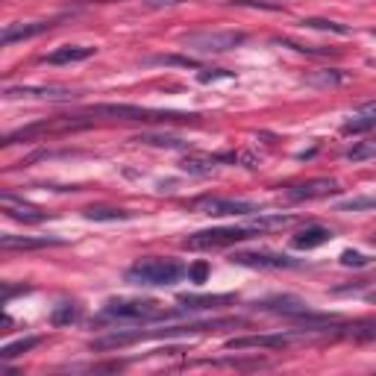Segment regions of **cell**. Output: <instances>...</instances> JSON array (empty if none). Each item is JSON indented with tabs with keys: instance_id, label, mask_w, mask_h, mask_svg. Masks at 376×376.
Masks as SVG:
<instances>
[{
	"instance_id": "1",
	"label": "cell",
	"mask_w": 376,
	"mask_h": 376,
	"mask_svg": "<svg viewBox=\"0 0 376 376\" xmlns=\"http://www.w3.org/2000/svg\"><path fill=\"white\" fill-rule=\"evenodd\" d=\"M94 118H118V121H133V123H171V121H197L191 112H173V109H147V106H133V103H97L85 109Z\"/></svg>"
},
{
	"instance_id": "2",
	"label": "cell",
	"mask_w": 376,
	"mask_h": 376,
	"mask_svg": "<svg viewBox=\"0 0 376 376\" xmlns=\"http://www.w3.org/2000/svg\"><path fill=\"white\" fill-rule=\"evenodd\" d=\"M180 315L182 311H168L165 306L153 303V300H109L103 306V318L118 323H156Z\"/></svg>"
},
{
	"instance_id": "3",
	"label": "cell",
	"mask_w": 376,
	"mask_h": 376,
	"mask_svg": "<svg viewBox=\"0 0 376 376\" xmlns=\"http://www.w3.org/2000/svg\"><path fill=\"white\" fill-rule=\"evenodd\" d=\"M188 273L185 265H180L177 259H142L127 271V282L133 285H173Z\"/></svg>"
},
{
	"instance_id": "4",
	"label": "cell",
	"mask_w": 376,
	"mask_h": 376,
	"mask_svg": "<svg viewBox=\"0 0 376 376\" xmlns=\"http://www.w3.org/2000/svg\"><path fill=\"white\" fill-rule=\"evenodd\" d=\"M185 209L197 212V215H212V218H247L259 215L262 206L250 203V200H235V197H218V194H203L188 200Z\"/></svg>"
},
{
	"instance_id": "5",
	"label": "cell",
	"mask_w": 376,
	"mask_h": 376,
	"mask_svg": "<svg viewBox=\"0 0 376 376\" xmlns=\"http://www.w3.org/2000/svg\"><path fill=\"white\" fill-rule=\"evenodd\" d=\"M244 42H247V35L238 33V30H203V33H191V35H185V39H182L185 50L200 53V56L230 53V50L241 47Z\"/></svg>"
},
{
	"instance_id": "6",
	"label": "cell",
	"mask_w": 376,
	"mask_h": 376,
	"mask_svg": "<svg viewBox=\"0 0 376 376\" xmlns=\"http://www.w3.org/2000/svg\"><path fill=\"white\" fill-rule=\"evenodd\" d=\"M259 232L250 227H218V230H203V232H194L185 238V247L188 250H218V247H232V244H241L256 238Z\"/></svg>"
},
{
	"instance_id": "7",
	"label": "cell",
	"mask_w": 376,
	"mask_h": 376,
	"mask_svg": "<svg viewBox=\"0 0 376 376\" xmlns=\"http://www.w3.org/2000/svg\"><path fill=\"white\" fill-rule=\"evenodd\" d=\"M3 97L6 100H47V103H65V100H77L80 92L62 89V85H6Z\"/></svg>"
},
{
	"instance_id": "8",
	"label": "cell",
	"mask_w": 376,
	"mask_h": 376,
	"mask_svg": "<svg viewBox=\"0 0 376 376\" xmlns=\"http://www.w3.org/2000/svg\"><path fill=\"white\" fill-rule=\"evenodd\" d=\"M235 265L244 268H259V271H294L303 268V262H297L285 253H271V250H259V253H232Z\"/></svg>"
},
{
	"instance_id": "9",
	"label": "cell",
	"mask_w": 376,
	"mask_h": 376,
	"mask_svg": "<svg viewBox=\"0 0 376 376\" xmlns=\"http://www.w3.org/2000/svg\"><path fill=\"white\" fill-rule=\"evenodd\" d=\"M338 191V182L330 177H318V180H306V182H294L285 188V197L294 200V203H303V200H321Z\"/></svg>"
},
{
	"instance_id": "10",
	"label": "cell",
	"mask_w": 376,
	"mask_h": 376,
	"mask_svg": "<svg viewBox=\"0 0 376 376\" xmlns=\"http://www.w3.org/2000/svg\"><path fill=\"white\" fill-rule=\"evenodd\" d=\"M300 335L291 332H277V335H244V338H230L227 350H250V347H265V350H280L294 344Z\"/></svg>"
},
{
	"instance_id": "11",
	"label": "cell",
	"mask_w": 376,
	"mask_h": 376,
	"mask_svg": "<svg viewBox=\"0 0 376 376\" xmlns=\"http://www.w3.org/2000/svg\"><path fill=\"white\" fill-rule=\"evenodd\" d=\"M0 209H3L12 221H21V223H42L47 218V212H42L39 206H33V203H24V200L12 197L9 191L0 194Z\"/></svg>"
},
{
	"instance_id": "12",
	"label": "cell",
	"mask_w": 376,
	"mask_h": 376,
	"mask_svg": "<svg viewBox=\"0 0 376 376\" xmlns=\"http://www.w3.org/2000/svg\"><path fill=\"white\" fill-rule=\"evenodd\" d=\"M56 21H35V24H6L3 33H0V44L9 47L15 42H24V39H33V35H42L47 30H53Z\"/></svg>"
},
{
	"instance_id": "13",
	"label": "cell",
	"mask_w": 376,
	"mask_h": 376,
	"mask_svg": "<svg viewBox=\"0 0 376 376\" xmlns=\"http://www.w3.org/2000/svg\"><path fill=\"white\" fill-rule=\"evenodd\" d=\"M97 53V47H85V44H65L56 47L53 53H47L44 62L47 65H74V62H85Z\"/></svg>"
},
{
	"instance_id": "14",
	"label": "cell",
	"mask_w": 376,
	"mask_h": 376,
	"mask_svg": "<svg viewBox=\"0 0 376 376\" xmlns=\"http://www.w3.org/2000/svg\"><path fill=\"white\" fill-rule=\"evenodd\" d=\"M368 130H376V103L359 106L353 115L341 123V133L344 135H359V133H368Z\"/></svg>"
},
{
	"instance_id": "15",
	"label": "cell",
	"mask_w": 376,
	"mask_h": 376,
	"mask_svg": "<svg viewBox=\"0 0 376 376\" xmlns=\"http://www.w3.org/2000/svg\"><path fill=\"white\" fill-rule=\"evenodd\" d=\"M332 241V230L330 227H321V223H309L306 230H300L294 238H291V247L294 250H315L321 244Z\"/></svg>"
},
{
	"instance_id": "16",
	"label": "cell",
	"mask_w": 376,
	"mask_h": 376,
	"mask_svg": "<svg viewBox=\"0 0 376 376\" xmlns=\"http://www.w3.org/2000/svg\"><path fill=\"white\" fill-rule=\"evenodd\" d=\"M62 238H24V235H0L3 250H42V247H62Z\"/></svg>"
},
{
	"instance_id": "17",
	"label": "cell",
	"mask_w": 376,
	"mask_h": 376,
	"mask_svg": "<svg viewBox=\"0 0 376 376\" xmlns=\"http://www.w3.org/2000/svg\"><path fill=\"white\" fill-rule=\"evenodd\" d=\"M74 130V127H83V123H62V127H53V123H30V127H21L15 133H9L3 144H15V142H33L35 135H44V133H53V130Z\"/></svg>"
},
{
	"instance_id": "18",
	"label": "cell",
	"mask_w": 376,
	"mask_h": 376,
	"mask_svg": "<svg viewBox=\"0 0 376 376\" xmlns=\"http://www.w3.org/2000/svg\"><path fill=\"white\" fill-rule=\"evenodd\" d=\"M238 156H221V159H209V156H191V159H185L182 162V171L185 173H194V177H209L212 171L218 168V162H235Z\"/></svg>"
},
{
	"instance_id": "19",
	"label": "cell",
	"mask_w": 376,
	"mask_h": 376,
	"mask_svg": "<svg viewBox=\"0 0 376 376\" xmlns=\"http://www.w3.org/2000/svg\"><path fill=\"white\" fill-rule=\"evenodd\" d=\"M83 215H85V221H130L133 212L115 209V206H89Z\"/></svg>"
},
{
	"instance_id": "20",
	"label": "cell",
	"mask_w": 376,
	"mask_h": 376,
	"mask_svg": "<svg viewBox=\"0 0 376 376\" xmlns=\"http://www.w3.org/2000/svg\"><path fill=\"white\" fill-rule=\"evenodd\" d=\"M232 294H212V297H197V294H182L180 303L185 309H212V306H221V303H232Z\"/></svg>"
},
{
	"instance_id": "21",
	"label": "cell",
	"mask_w": 376,
	"mask_h": 376,
	"mask_svg": "<svg viewBox=\"0 0 376 376\" xmlns=\"http://www.w3.org/2000/svg\"><path fill=\"white\" fill-rule=\"evenodd\" d=\"M288 223H294L291 215H253V221H250V227H253L256 232H271V230H282L288 227Z\"/></svg>"
},
{
	"instance_id": "22",
	"label": "cell",
	"mask_w": 376,
	"mask_h": 376,
	"mask_svg": "<svg viewBox=\"0 0 376 376\" xmlns=\"http://www.w3.org/2000/svg\"><path fill=\"white\" fill-rule=\"evenodd\" d=\"M135 142H142V144H150V147H171V150H188L191 144L188 142H182V139H177V135H153V133H142Z\"/></svg>"
},
{
	"instance_id": "23",
	"label": "cell",
	"mask_w": 376,
	"mask_h": 376,
	"mask_svg": "<svg viewBox=\"0 0 376 376\" xmlns=\"http://www.w3.org/2000/svg\"><path fill=\"white\" fill-rule=\"evenodd\" d=\"M344 159L347 162H370V159H376V139H365V142H356L353 147L344 153Z\"/></svg>"
},
{
	"instance_id": "24",
	"label": "cell",
	"mask_w": 376,
	"mask_h": 376,
	"mask_svg": "<svg viewBox=\"0 0 376 376\" xmlns=\"http://www.w3.org/2000/svg\"><path fill=\"white\" fill-rule=\"evenodd\" d=\"M39 341H42V338H35V335L21 338V341H12V344H6L3 350H0V359H3V361L18 359V356H24V353H30L33 347H39Z\"/></svg>"
},
{
	"instance_id": "25",
	"label": "cell",
	"mask_w": 376,
	"mask_h": 376,
	"mask_svg": "<svg viewBox=\"0 0 376 376\" xmlns=\"http://www.w3.org/2000/svg\"><path fill=\"white\" fill-rule=\"evenodd\" d=\"M77 321H80V309L74 303H62V306H56L53 315H50L53 327H68V323H77Z\"/></svg>"
},
{
	"instance_id": "26",
	"label": "cell",
	"mask_w": 376,
	"mask_h": 376,
	"mask_svg": "<svg viewBox=\"0 0 376 376\" xmlns=\"http://www.w3.org/2000/svg\"><path fill=\"white\" fill-rule=\"evenodd\" d=\"M347 77L341 71H321V74H311L309 77V85H318V89H335V85H341Z\"/></svg>"
},
{
	"instance_id": "27",
	"label": "cell",
	"mask_w": 376,
	"mask_h": 376,
	"mask_svg": "<svg viewBox=\"0 0 376 376\" xmlns=\"http://www.w3.org/2000/svg\"><path fill=\"white\" fill-rule=\"evenodd\" d=\"M303 27L323 30V33H335V35H350V27H344V24H335V21H327V18H303Z\"/></svg>"
},
{
	"instance_id": "28",
	"label": "cell",
	"mask_w": 376,
	"mask_h": 376,
	"mask_svg": "<svg viewBox=\"0 0 376 376\" xmlns=\"http://www.w3.org/2000/svg\"><path fill=\"white\" fill-rule=\"evenodd\" d=\"M368 209H376V197H350V200H341L338 203V212H368Z\"/></svg>"
},
{
	"instance_id": "29",
	"label": "cell",
	"mask_w": 376,
	"mask_h": 376,
	"mask_svg": "<svg viewBox=\"0 0 376 376\" xmlns=\"http://www.w3.org/2000/svg\"><path fill=\"white\" fill-rule=\"evenodd\" d=\"M235 74L232 71H223V68H200L197 71V83H203V85H209V83H218V80H232Z\"/></svg>"
},
{
	"instance_id": "30",
	"label": "cell",
	"mask_w": 376,
	"mask_h": 376,
	"mask_svg": "<svg viewBox=\"0 0 376 376\" xmlns=\"http://www.w3.org/2000/svg\"><path fill=\"white\" fill-rule=\"evenodd\" d=\"M150 65H180V68H197L194 59L188 56H153L150 59Z\"/></svg>"
},
{
	"instance_id": "31",
	"label": "cell",
	"mask_w": 376,
	"mask_h": 376,
	"mask_svg": "<svg viewBox=\"0 0 376 376\" xmlns=\"http://www.w3.org/2000/svg\"><path fill=\"white\" fill-rule=\"evenodd\" d=\"M341 265L344 268H365L368 265V256H361L359 250H344V253H341Z\"/></svg>"
},
{
	"instance_id": "32",
	"label": "cell",
	"mask_w": 376,
	"mask_h": 376,
	"mask_svg": "<svg viewBox=\"0 0 376 376\" xmlns=\"http://www.w3.org/2000/svg\"><path fill=\"white\" fill-rule=\"evenodd\" d=\"M209 265H206V262H194V265L191 268H188V280H191V282H197V285H203L206 280H209Z\"/></svg>"
},
{
	"instance_id": "33",
	"label": "cell",
	"mask_w": 376,
	"mask_h": 376,
	"mask_svg": "<svg viewBox=\"0 0 376 376\" xmlns=\"http://www.w3.org/2000/svg\"><path fill=\"white\" fill-rule=\"evenodd\" d=\"M144 3L150 9H165V6H180V3H185V0H144Z\"/></svg>"
},
{
	"instance_id": "34",
	"label": "cell",
	"mask_w": 376,
	"mask_h": 376,
	"mask_svg": "<svg viewBox=\"0 0 376 376\" xmlns=\"http://www.w3.org/2000/svg\"><path fill=\"white\" fill-rule=\"evenodd\" d=\"M232 3H238V6H262V9H280V6H273V3H256V0H232Z\"/></svg>"
},
{
	"instance_id": "35",
	"label": "cell",
	"mask_w": 376,
	"mask_h": 376,
	"mask_svg": "<svg viewBox=\"0 0 376 376\" xmlns=\"http://www.w3.org/2000/svg\"><path fill=\"white\" fill-rule=\"evenodd\" d=\"M373 244H376V235H373Z\"/></svg>"
},
{
	"instance_id": "36",
	"label": "cell",
	"mask_w": 376,
	"mask_h": 376,
	"mask_svg": "<svg viewBox=\"0 0 376 376\" xmlns=\"http://www.w3.org/2000/svg\"><path fill=\"white\" fill-rule=\"evenodd\" d=\"M373 303H376V294H373Z\"/></svg>"
}]
</instances>
